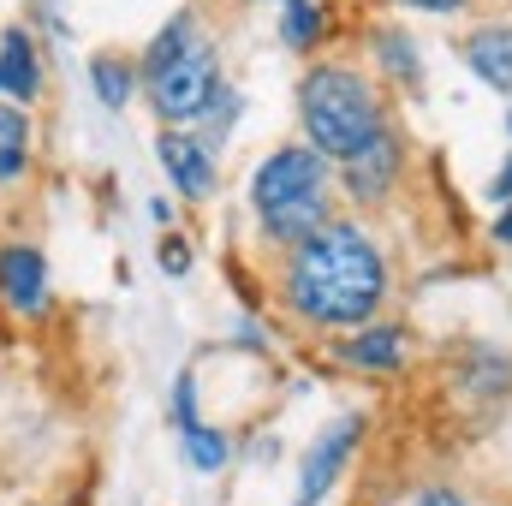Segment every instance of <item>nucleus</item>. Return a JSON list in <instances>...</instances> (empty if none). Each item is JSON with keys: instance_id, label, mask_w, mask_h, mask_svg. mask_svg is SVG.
I'll list each match as a JSON object with an SVG mask.
<instances>
[{"instance_id": "obj_1", "label": "nucleus", "mask_w": 512, "mask_h": 506, "mask_svg": "<svg viewBox=\"0 0 512 506\" xmlns=\"http://www.w3.org/2000/svg\"><path fill=\"white\" fill-rule=\"evenodd\" d=\"M382 298H387V268L364 227L328 221L322 233H310L304 245H292L286 304L298 316H310L322 328H352V322H370Z\"/></svg>"}, {"instance_id": "obj_2", "label": "nucleus", "mask_w": 512, "mask_h": 506, "mask_svg": "<svg viewBox=\"0 0 512 506\" xmlns=\"http://www.w3.org/2000/svg\"><path fill=\"white\" fill-rule=\"evenodd\" d=\"M298 120H304V143L328 161H352L376 131L387 126V108L376 84L358 66L322 60L298 78Z\"/></svg>"}, {"instance_id": "obj_3", "label": "nucleus", "mask_w": 512, "mask_h": 506, "mask_svg": "<svg viewBox=\"0 0 512 506\" xmlns=\"http://www.w3.org/2000/svg\"><path fill=\"white\" fill-rule=\"evenodd\" d=\"M328 197H334L328 155H316L310 143H286V149H274V155L251 173L256 221H262V233H268L274 245H286V251L328 227Z\"/></svg>"}, {"instance_id": "obj_4", "label": "nucleus", "mask_w": 512, "mask_h": 506, "mask_svg": "<svg viewBox=\"0 0 512 506\" xmlns=\"http://www.w3.org/2000/svg\"><path fill=\"white\" fill-rule=\"evenodd\" d=\"M221 90H227L221 84V48L209 36L185 42L173 60H161L155 72H143V96H149V108H155L161 126H197L215 108Z\"/></svg>"}, {"instance_id": "obj_5", "label": "nucleus", "mask_w": 512, "mask_h": 506, "mask_svg": "<svg viewBox=\"0 0 512 506\" xmlns=\"http://www.w3.org/2000/svg\"><path fill=\"white\" fill-rule=\"evenodd\" d=\"M358 441H364V417H334V423L310 441V453H304V471H298L292 506H322V495L346 477V465H352Z\"/></svg>"}, {"instance_id": "obj_6", "label": "nucleus", "mask_w": 512, "mask_h": 506, "mask_svg": "<svg viewBox=\"0 0 512 506\" xmlns=\"http://www.w3.org/2000/svg\"><path fill=\"white\" fill-rule=\"evenodd\" d=\"M155 161H161V173L173 179V191L191 197V203L215 197V185H221V173H215V149H209L203 137H191L185 126L155 131Z\"/></svg>"}, {"instance_id": "obj_7", "label": "nucleus", "mask_w": 512, "mask_h": 506, "mask_svg": "<svg viewBox=\"0 0 512 506\" xmlns=\"http://www.w3.org/2000/svg\"><path fill=\"white\" fill-rule=\"evenodd\" d=\"M399 161H405L399 131L382 126L352 161H340V179H346V191H352L358 203H382L387 191H393V179H399Z\"/></svg>"}, {"instance_id": "obj_8", "label": "nucleus", "mask_w": 512, "mask_h": 506, "mask_svg": "<svg viewBox=\"0 0 512 506\" xmlns=\"http://www.w3.org/2000/svg\"><path fill=\"white\" fill-rule=\"evenodd\" d=\"M0 304L12 316H42L48 310V262L30 245H6L0 251Z\"/></svg>"}, {"instance_id": "obj_9", "label": "nucleus", "mask_w": 512, "mask_h": 506, "mask_svg": "<svg viewBox=\"0 0 512 506\" xmlns=\"http://www.w3.org/2000/svg\"><path fill=\"white\" fill-rule=\"evenodd\" d=\"M0 96L6 102H36L42 96V48L30 30H6L0 36Z\"/></svg>"}, {"instance_id": "obj_10", "label": "nucleus", "mask_w": 512, "mask_h": 506, "mask_svg": "<svg viewBox=\"0 0 512 506\" xmlns=\"http://www.w3.org/2000/svg\"><path fill=\"white\" fill-rule=\"evenodd\" d=\"M459 54L495 96H512V24H477L459 42Z\"/></svg>"}, {"instance_id": "obj_11", "label": "nucleus", "mask_w": 512, "mask_h": 506, "mask_svg": "<svg viewBox=\"0 0 512 506\" xmlns=\"http://www.w3.org/2000/svg\"><path fill=\"white\" fill-rule=\"evenodd\" d=\"M280 42L292 54H310L328 42V0H280Z\"/></svg>"}, {"instance_id": "obj_12", "label": "nucleus", "mask_w": 512, "mask_h": 506, "mask_svg": "<svg viewBox=\"0 0 512 506\" xmlns=\"http://www.w3.org/2000/svg\"><path fill=\"white\" fill-rule=\"evenodd\" d=\"M90 90H96V102L102 108H126L131 96H143V72H137V60H120V54H96L90 60Z\"/></svg>"}, {"instance_id": "obj_13", "label": "nucleus", "mask_w": 512, "mask_h": 506, "mask_svg": "<svg viewBox=\"0 0 512 506\" xmlns=\"http://www.w3.org/2000/svg\"><path fill=\"white\" fill-rule=\"evenodd\" d=\"M370 48H376V60H382L393 78H405V84L423 78V54H417V42H411L399 24H376V30H370Z\"/></svg>"}, {"instance_id": "obj_14", "label": "nucleus", "mask_w": 512, "mask_h": 506, "mask_svg": "<svg viewBox=\"0 0 512 506\" xmlns=\"http://www.w3.org/2000/svg\"><path fill=\"white\" fill-rule=\"evenodd\" d=\"M399 358H405L399 328H364L346 340V364H358V370H399Z\"/></svg>"}, {"instance_id": "obj_15", "label": "nucleus", "mask_w": 512, "mask_h": 506, "mask_svg": "<svg viewBox=\"0 0 512 506\" xmlns=\"http://www.w3.org/2000/svg\"><path fill=\"white\" fill-rule=\"evenodd\" d=\"M179 447H185V465H191V471H203V477H215V471L227 465V453H233V447H227V435H221L215 423H203V417H197L191 429H179Z\"/></svg>"}, {"instance_id": "obj_16", "label": "nucleus", "mask_w": 512, "mask_h": 506, "mask_svg": "<svg viewBox=\"0 0 512 506\" xmlns=\"http://www.w3.org/2000/svg\"><path fill=\"white\" fill-rule=\"evenodd\" d=\"M0 143H24L30 149V114L18 102H0Z\"/></svg>"}, {"instance_id": "obj_17", "label": "nucleus", "mask_w": 512, "mask_h": 506, "mask_svg": "<svg viewBox=\"0 0 512 506\" xmlns=\"http://www.w3.org/2000/svg\"><path fill=\"white\" fill-rule=\"evenodd\" d=\"M173 423H179V429L197 423V381L191 376H179V387H173Z\"/></svg>"}, {"instance_id": "obj_18", "label": "nucleus", "mask_w": 512, "mask_h": 506, "mask_svg": "<svg viewBox=\"0 0 512 506\" xmlns=\"http://www.w3.org/2000/svg\"><path fill=\"white\" fill-rule=\"evenodd\" d=\"M24 167H30V149L24 143H0V185H12Z\"/></svg>"}, {"instance_id": "obj_19", "label": "nucleus", "mask_w": 512, "mask_h": 506, "mask_svg": "<svg viewBox=\"0 0 512 506\" xmlns=\"http://www.w3.org/2000/svg\"><path fill=\"white\" fill-rule=\"evenodd\" d=\"M399 6H411V12H435V18H447V12H465L471 0H399Z\"/></svg>"}, {"instance_id": "obj_20", "label": "nucleus", "mask_w": 512, "mask_h": 506, "mask_svg": "<svg viewBox=\"0 0 512 506\" xmlns=\"http://www.w3.org/2000/svg\"><path fill=\"white\" fill-rule=\"evenodd\" d=\"M489 203H512V155L501 161V173L489 179Z\"/></svg>"}, {"instance_id": "obj_21", "label": "nucleus", "mask_w": 512, "mask_h": 506, "mask_svg": "<svg viewBox=\"0 0 512 506\" xmlns=\"http://www.w3.org/2000/svg\"><path fill=\"white\" fill-rule=\"evenodd\" d=\"M411 506H471V501H465L459 489H423V495H417Z\"/></svg>"}, {"instance_id": "obj_22", "label": "nucleus", "mask_w": 512, "mask_h": 506, "mask_svg": "<svg viewBox=\"0 0 512 506\" xmlns=\"http://www.w3.org/2000/svg\"><path fill=\"white\" fill-rule=\"evenodd\" d=\"M161 262H167L173 274H185V268H191V251H185L179 239H167V251H161Z\"/></svg>"}, {"instance_id": "obj_23", "label": "nucleus", "mask_w": 512, "mask_h": 506, "mask_svg": "<svg viewBox=\"0 0 512 506\" xmlns=\"http://www.w3.org/2000/svg\"><path fill=\"white\" fill-rule=\"evenodd\" d=\"M495 239L512 245V203H501V215H495Z\"/></svg>"}, {"instance_id": "obj_24", "label": "nucleus", "mask_w": 512, "mask_h": 506, "mask_svg": "<svg viewBox=\"0 0 512 506\" xmlns=\"http://www.w3.org/2000/svg\"><path fill=\"white\" fill-rule=\"evenodd\" d=\"M507 131H512V114H507Z\"/></svg>"}, {"instance_id": "obj_25", "label": "nucleus", "mask_w": 512, "mask_h": 506, "mask_svg": "<svg viewBox=\"0 0 512 506\" xmlns=\"http://www.w3.org/2000/svg\"><path fill=\"white\" fill-rule=\"evenodd\" d=\"M274 6H280V0H274Z\"/></svg>"}]
</instances>
